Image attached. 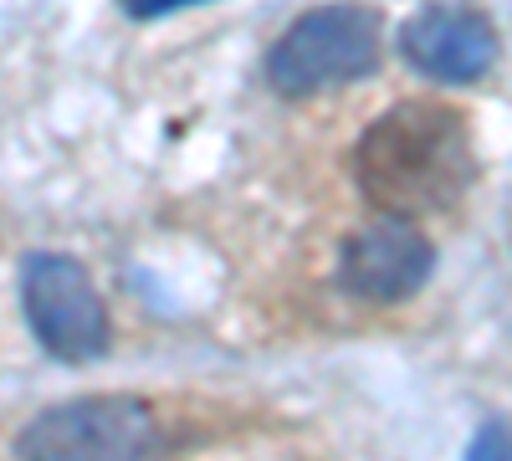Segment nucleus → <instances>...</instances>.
<instances>
[{"instance_id": "nucleus-6", "label": "nucleus", "mask_w": 512, "mask_h": 461, "mask_svg": "<svg viewBox=\"0 0 512 461\" xmlns=\"http://www.w3.org/2000/svg\"><path fill=\"white\" fill-rule=\"evenodd\" d=\"M436 251L415 231V221L400 216H379L364 231H354L344 241V257H338V287L349 298L384 308V303H405L410 292H420V282L431 277Z\"/></svg>"}, {"instance_id": "nucleus-7", "label": "nucleus", "mask_w": 512, "mask_h": 461, "mask_svg": "<svg viewBox=\"0 0 512 461\" xmlns=\"http://www.w3.org/2000/svg\"><path fill=\"white\" fill-rule=\"evenodd\" d=\"M466 461H512V426L502 421H487L472 441V451H466Z\"/></svg>"}, {"instance_id": "nucleus-3", "label": "nucleus", "mask_w": 512, "mask_h": 461, "mask_svg": "<svg viewBox=\"0 0 512 461\" xmlns=\"http://www.w3.org/2000/svg\"><path fill=\"white\" fill-rule=\"evenodd\" d=\"M384 31L369 6H318L303 11L267 52V82L282 98H313L359 82L379 67Z\"/></svg>"}, {"instance_id": "nucleus-2", "label": "nucleus", "mask_w": 512, "mask_h": 461, "mask_svg": "<svg viewBox=\"0 0 512 461\" xmlns=\"http://www.w3.org/2000/svg\"><path fill=\"white\" fill-rule=\"evenodd\" d=\"M164 426L134 395H82L36 410L16 436V461H159Z\"/></svg>"}, {"instance_id": "nucleus-4", "label": "nucleus", "mask_w": 512, "mask_h": 461, "mask_svg": "<svg viewBox=\"0 0 512 461\" xmlns=\"http://www.w3.org/2000/svg\"><path fill=\"white\" fill-rule=\"evenodd\" d=\"M21 308L36 344L62 364H93L108 354V308L88 267L62 251H31L21 262Z\"/></svg>"}, {"instance_id": "nucleus-5", "label": "nucleus", "mask_w": 512, "mask_h": 461, "mask_svg": "<svg viewBox=\"0 0 512 461\" xmlns=\"http://www.w3.org/2000/svg\"><path fill=\"white\" fill-rule=\"evenodd\" d=\"M497 26L472 6H425L400 26V57L441 82V88H472L497 67Z\"/></svg>"}, {"instance_id": "nucleus-1", "label": "nucleus", "mask_w": 512, "mask_h": 461, "mask_svg": "<svg viewBox=\"0 0 512 461\" xmlns=\"http://www.w3.org/2000/svg\"><path fill=\"white\" fill-rule=\"evenodd\" d=\"M354 180L379 216H441L477 180L472 123L436 98L395 103L364 129L354 149Z\"/></svg>"}, {"instance_id": "nucleus-8", "label": "nucleus", "mask_w": 512, "mask_h": 461, "mask_svg": "<svg viewBox=\"0 0 512 461\" xmlns=\"http://www.w3.org/2000/svg\"><path fill=\"white\" fill-rule=\"evenodd\" d=\"M128 11H134L139 21H149V16H169V11H180V6H200V0H123Z\"/></svg>"}]
</instances>
